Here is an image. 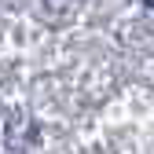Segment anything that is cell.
<instances>
[{"mask_svg":"<svg viewBox=\"0 0 154 154\" xmlns=\"http://www.w3.org/2000/svg\"><path fill=\"white\" fill-rule=\"evenodd\" d=\"M147 8H150V11H154V0H147Z\"/></svg>","mask_w":154,"mask_h":154,"instance_id":"6da1fadb","label":"cell"}]
</instances>
